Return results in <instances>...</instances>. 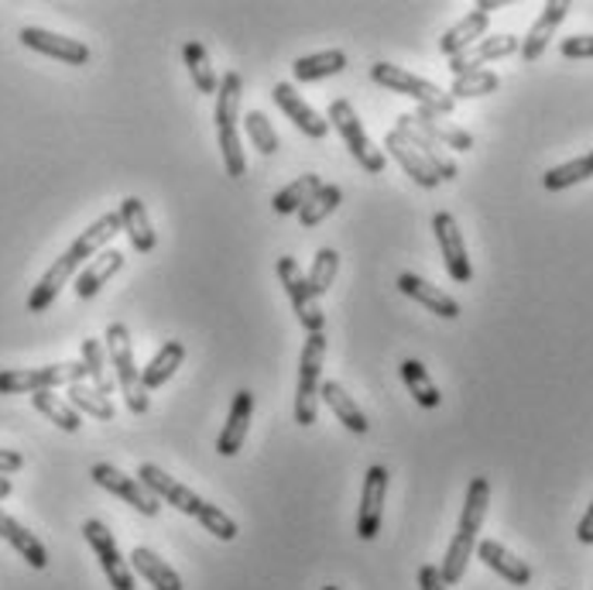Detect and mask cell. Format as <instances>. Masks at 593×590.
<instances>
[{"label": "cell", "mask_w": 593, "mask_h": 590, "mask_svg": "<svg viewBox=\"0 0 593 590\" xmlns=\"http://www.w3.org/2000/svg\"><path fill=\"white\" fill-rule=\"evenodd\" d=\"M182 361H186V343H182V340H165V343L159 347V354L141 367V385H144L148 396H151L155 388L168 385V381L175 378V371L182 367Z\"/></svg>", "instance_id": "obj_24"}, {"label": "cell", "mask_w": 593, "mask_h": 590, "mask_svg": "<svg viewBox=\"0 0 593 590\" xmlns=\"http://www.w3.org/2000/svg\"><path fill=\"white\" fill-rule=\"evenodd\" d=\"M323 590H340V587H323Z\"/></svg>", "instance_id": "obj_53"}, {"label": "cell", "mask_w": 593, "mask_h": 590, "mask_svg": "<svg viewBox=\"0 0 593 590\" xmlns=\"http://www.w3.org/2000/svg\"><path fill=\"white\" fill-rule=\"evenodd\" d=\"M83 536H86V542L93 545V553H97V560H100V570H103V577L110 580V587L114 590H135L138 583H135V570H130V563L121 556V550H117V539H114V532H110L100 518H90L83 526Z\"/></svg>", "instance_id": "obj_7"}, {"label": "cell", "mask_w": 593, "mask_h": 590, "mask_svg": "<svg viewBox=\"0 0 593 590\" xmlns=\"http://www.w3.org/2000/svg\"><path fill=\"white\" fill-rule=\"evenodd\" d=\"M240 97H244V83H240V76L237 73L219 76L216 111H213L216 127H237V121H240Z\"/></svg>", "instance_id": "obj_33"}, {"label": "cell", "mask_w": 593, "mask_h": 590, "mask_svg": "<svg viewBox=\"0 0 593 590\" xmlns=\"http://www.w3.org/2000/svg\"><path fill=\"white\" fill-rule=\"evenodd\" d=\"M521 49V38L515 35H488V38H480L477 46H470L467 52H459L450 59V70L453 76H467V73H477V70H484L488 62L494 59H508Z\"/></svg>", "instance_id": "obj_13"}, {"label": "cell", "mask_w": 593, "mask_h": 590, "mask_svg": "<svg viewBox=\"0 0 593 590\" xmlns=\"http://www.w3.org/2000/svg\"><path fill=\"white\" fill-rule=\"evenodd\" d=\"M124 254L121 251H114V248H106V251H100L97 258H90V265H86L79 275H76V296L79 299H93L110 278H114L121 268H124Z\"/></svg>", "instance_id": "obj_23"}, {"label": "cell", "mask_w": 593, "mask_h": 590, "mask_svg": "<svg viewBox=\"0 0 593 590\" xmlns=\"http://www.w3.org/2000/svg\"><path fill=\"white\" fill-rule=\"evenodd\" d=\"M586 179H593V165H590V159L583 155V159H573V162H566V165L548 168L545 176H542V186H545L548 192H563V189L577 186V183H586Z\"/></svg>", "instance_id": "obj_41"}, {"label": "cell", "mask_w": 593, "mask_h": 590, "mask_svg": "<svg viewBox=\"0 0 593 590\" xmlns=\"http://www.w3.org/2000/svg\"><path fill=\"white\" fill-rule=\"evenodd\" d=\"M83 367H86V378H90V385L100 391V396L114 391V381L106 378V347L93 337L83 340Z\"/></svg>", "instance_id": "obj_42"}, {"label": "cell", "mask_w": 593, "mask_h": 590, "mask_svg": "<svg viewBox=\"0 0 593 590\" xmlns=\"http://www.w3.org/2000/svg\"><path fill=\"white\" fill-rule=\"evenodd\" d=\"M70 405H73L76 412L93 415V419H100V423H110V419L117 415L114 402H110L106 396H100V391H97L93 385H86V381L70 385Z\"/></svg>", "instance_id": "obj_40"}, {"label": "cell", "mask_w": 593, "mask_h": 590, "mask_svg": "<svg viewBox=\"0 0 593 590\" xmlns=\"http://www.w3.org/2000/svg\"><path fill=\"white\" fill-rule=\"evenodd\" d=\"M76 268H79V261L70 251H65L62 258H55V265H49V272L38 278V286L28 296V313H46L49 305L59 299L62 286H70V278H73Z\"/></svg>", "instance_id": "obj_18"}, {"label": "cell", "mask_w": 593, "mask_h": 590, "mask_svg": "<svg viewBox=\"0 0 593 590\" xmlns=\"http://www.w3.org/2000/svg\"><path fill=\"white\" fill-rule=\"evenodd\" d=\"M384 494H388V470L381 464L367 467V474H364V491H361V509H357V536L364 542L378 539V532H381Z\"/></svg>", "instance_id": "obj_11"}, {"label": "cell", "mask_w": 593, "mask_h": 590, "mask_svg": "<svg viewBox=\"0 0 593 590\" xmlns=\"http://www.w3.org/2000/svg\"><path fill=\"white\" fill-rule=\"evenodd\" d=\"M384 148H388V155L405 168V176H412L415 186H422V189H436V186H439V176L426 165V159L419 155V151H415V148L399 135V130H388V135H384Z\"/></svg>", "instance_id": "obj_25"}, {"label": "cell", "mask_w": 593, "mask_h": 590, "mask_svg": "<svg viewBox=\"0 0 593 590\" xmlns=\"http://www.w3.org/2000/svg\"><path fill=\"white\" fill-rule=\"evenodd\" d=\"M121 227L127 234V240L135 244L138 254H151L159 244V237H155V227H151V216H148V206L138 200V196H127V200H121Z\"/></svg>", "instance_id": "obj_19"}, {"label": "cell", "mask_w": 593, "mask_h": 590, "mask_svg": "<svg viewBox=\"0 0 593 590\" xmlns=\"http://www.w3.org/2000/svg\"><path fill=\"white\" fill-rule=\"evenodd\" d=\"M559 52L566 59H593V35H573V38H563Z\"/></svg>", "instance_id": "obj_47"}, {"label": "cell", "mask_w": 593, "mask_h": 590, "mask_svg": "<svg viewBox=\"0 0 593 590\" xmlns=\"http://www.w3.org/2000/svg\"><path fill=\"white\" fill-rule=\"evenodd\" d=\"M432 230H436L439 254H443V265H446L450 278L459 281V286H467V281L474 278V265L467 258V244H464V234H459L456 216L446 213V210H439L432 216Z\"/></svg>", "instance_id": "obj_9"}, {"label": "cell", "mask_w": 593, "mask_h": 590, "mask_svg": "<svg viewBox=\"0 0 593 590\" xmlns=\"http://www.w3.org/2000/svg\"><path fill=\"white\" fill-rule=\"evenodd\" d=\"M14 491V485H11V477H4V474H0V501H4L8 494Z\"/></svg>", "instance_id": "obj_51"}, {"label": "cell", "mask_w": 593, "mask_h": 590, "mask_svg": "<svg viewBox=\"0 0 593 590\" xmlns=\"http://www.w3.org/2000/svg\"><path fill=\"white\" fill-rule=\"evenodd\" d=\"M117 234H124V227H121V216L117 213H103L100 221H93L90 227H86L73 244H70V254L79 261H90V258H97L100 251H106V244L114 240Z\"/></svg>", "instance_id": "obj_22"}, {"label": "cell", "mask_w": 593, "mask_h": 590, "mask_svg": "<svg viewBox=\"0 0 593 590\" xmlns=\"http://www.w3.org/2000/svg\"><path fill=\"white\" fill-rule=\"evenodd\" d=\"M326 361V337L310 334L302 347V364H299V388H295V423L313 426L319 412V375Z\"/></svg>", "instance_id": "obj_6"}, {"label": "cell", "mask_w": 593, "mask_h": 590, "mask_svg": "<svg viewBox=\"0 0 593 590\" xmlns=\"http://www.w3.org/2000/svg\"><path fill=\"white\" fill-rule=\"evenodd\" d=\"M586 159H590V165H593V151H590V155H586Z\"/></svg>", "instance_id": "obj_52"}, {"label": "cell", "mask_w": 593, "mask_h": 590, "mask_svg": "<svg viewBox=\"0 0 593 590\" xmlns=\"http://www.w3.org/2000/svg\"><path fill=\"white\" fill-rule=\"evenodd\" d=\"M343 70H346V52L343 49H326V52H316V55L295 59L292 76L299 83H316V79H326V76H337Z\"/></svg>", "instance_id": "obj_32"}, {"label": "cell", "mask_w": 593, "mask_h": 590, "mask_svg": "<svg viewBox=\"0 0 593 590\" xmlns=\"http://www.w3.org/2000/svg\"><path fill=\"white\" fill-rule=\"evenodd\" d=\"M182 55H186V65H189V76L195 83V90L206 93V97L216 93L219 90V76H216L213 62H210V52L200 46V41H186Z\"/></svg>", "instance_id": "obj_36"}, {"label": "cell", "mask_w": 593, "mask_h": 590, "mask_svg": "<svg viewBox=\"0 0 593 590\" xmlns=\"http://www.w3.org/2000/svg\"><path fill=\"white\" fill-rule=\"evenodd\" d=\"M488 505H491V480L488 477H474L470 488H467V501H464V512H459V529L464 536H474L480 532L488 518Z\"/></svg>", "instance_id": "obj_31"}, {"label": "cell", "mask_w": 593, "mask_h": 590, "mask_svg": "<svg viewBox=\"0 0 593 590\" xmlns=\"http://www.w3.org/2000/svg\"><path fill=\"white\" fill-rule=\"evenodd\" d=\"M319 189H323V179H319V176H299L295 183H289V186H285V189L275 196L272 206H275V213H281V216L299 213Z\"/></svg>", "instance_id": "obj_37"}, {"label": "cell", "mask_w": 593, "mask_h": 590, "mask_svg": "<svg viewBox=\"0 0 593 590\" xmlns=\"http://www.w3.org/2000/svg\"><path fill=\"white\" fill-rule=\"evenodd\" d=\"M474 553L484 560V566H491L497 577H504V580L515 583V587H525V583L532 580V566L525 563V560H518L512 550H504V545L494 542V539H480Z\"/></svg>", "instance_id": "obj_20"}, {"label": "cell", "mask_w": 593, "mask_h": 590, "mask_svg": "<svg viewBox=\"0 0 593 590\" xmlns=\"http://www.w3.org/2000/svg\"><path fill=\"white\" fill-rule=\"evenodd\" d=\"M405 121L419 130V135H426L429 141H436L439 148H456V151H470L474 148V135H467L464 127L450 124L446 117L439 114H429V111H415V114H405Z\"/></svg>", "instance_id": "obj_17"}, {"label": "cell", "mask_w": 593, "mask_h": 590, "mask_svg": "<svg viewBox=\"0 0 593 590\" xmlns=\"http://www.w3.org/2000/svg\"><path fill=\"white\" fill-rule=\"evenodd\" d=\"M106 357L110 364H114L117 371V385L124 391V402L127 409L135 412V415H144L151 399H148V391L141 385V367L135 364V347H130V334H127V326L124 323H110L106 326Z\"/></svg>", "instance_id": "obj_3"}, {"label": "cell", "mask_w": 593, "mask_h": 590, "mask_svg": "<svg viewBox=\"0 0 593 590\" xmlns=\"http://www.w3.org/2000/svg\"><path fill=\"white\" fill-rule=\"evenodd\" d=\"M17 38H21V46H25V49L41 52L49 59H59L65 65H86V62H90V49H86L79 38H65V35L46 32V28H21Z\"/></svg>", "instance_id": "obj_12"}, {"label": "cell", "mask_w": 593, "mask_h": 590, "mask_svg": "<svg viewBox=\"0 0 593 590\" xmlns=\"http://www.w3.org/2000/svg\"><path fill=\"white\" fill-rule=\"evenodd\" d=\"M278 278H281V286L285 292H289L292 305H295V313H299V323L305 326L310 334H323V310H319V302L316 296L310 292V281H305V275L299 272V261L295 258H278Z\"/></svg>", "instance_id": "obj_10"}, {"label": "cell", "mask_w": 593, "mask_h": 590, "mask_svg": "<svg viewBox=\"0 0 593 590\" xmlns=\"http://www.w3.org/2000/svg\"><path fill=\"white\" fill-rule=\"evenodd\" d=\"M402 381L408 388V396L419 402L422 409H439V402H443L439 388L429 378V371L419 361H402Z\"/></svg>", "instance_id": "obj_35"}, {"label": "cell", "mask_w": 593, "mask_h": 590, "mask_svg": "<svg viewBox=\"0 0 593 590\" xmlns=\"http://www.w3.org/2000/svg\"><path fill=\"white\" fill-rule=\"evenodd\" d=\"M340 272V254L333 248H319L316 258H313V268L310 275H305V281H310V292L319 299L329 292V286H333V278Z\"/></svg>", "instance_id": "obj_43"}, {"label": "cell", "mask_w": 593, "mask_h": 590, "mask_svg": "<svg viewBox=\"0 0 593 590\" xmlns=\"http://www.w3.org/2000/svg\"><path fill=\"white\" fill-rule=\"evenodd\" d=\"M474 550H477V539H474V536H464V532H456V536H453L450 550H446V556H443V566H439V574H443L446 587H453V583L464 580L467 563H470Z\"/></svg>", "instance_id": "obj_38"}, {"label": "cell", "mask_w": 593, "mask_h": 590, "mask_svg": "<svg viewBox=\"0 0 593 590\" xmlns=\"http://www.w3.org/2000/svg\"><path fill=\"white\" fill-rule=\"evenodd\" d=\"M419 590H446V580L443 574H439V566L426 563L422 570H419Z\"/></svg>", "instance_id": "obj_48"}, {"label": "cell", "mask_w": 593, "mask_h": 590, "mask_svg": "<svg viewBox=\"0 0 593 590\" xmlns=\"http://www.w3.org/2000/svg\"><path fill=\"white\" fill-rule=\"evenodd\" d=\"M86 381L83 361L49 364V367H8L0 371V396H35V391H55Z\"/></svg>", "instance_id": "obj_4"}, {"label": "cell", "mask_w": 593, "mask_h": 590, "mask_svg": "<svg viewBox=\"0 0 593 590\" xmlns=\"http://www.w3.org/2000/svg\"><path fill=\"white\" fill-rule=\"evenodd\" d=\"M244 127H248V138L254 141V148L261 151V155H275V151H278V130L272 127V121L265 114L251 111L244 117Z\"/></svg>", "instance_id": "obj_46"}, {"label": "cell", "mask_w": 593, "mask_h": 590, "mask_svg": "<svg viewBox=\"0 0 593 590\" xmlns=\"http://www.w3.org/2000/svg\"><path fill=\"white\" fill-rule=\"evenodd\" d=\"M399 289H402L408 299H415L419 305H426V310L436 313V316H443V319H456V316H459V302H456L453 296H446L443 289L429 286V281L419 278V275L402 272V275H399Z\"/></svg>", "instance_id": "obj_21"}, {"label": "cell", "mask_w": 593, "mask_h": 590, "mask_svg": "<svg viewBox=\"0 0 593 590\" xmlns=\"http://www.w3.org/2000/svg\"><path fill=\"white\" fill-rule=\"evenodd\" d=\"M0 539L11 542L14 550L21 553V560H25L28 566H35V570H46L49 566V550L41 545V539L35 532H28L25 526H21L17 518H11L8 512H0Z\"/></svg>", "instance_id": "obj_28"}, {"label": "cell", "mask_w": 593, "mask_h": 590, "mask_svg": "<svg viewBox=\"0 0 593 590\" xmlns=\"http://www.w3.org/2000/svg\"><path fill=\"white\" fill-rule=\"evenodd\" d=\"M501 86L497 73L491 70H477V73H467V76H453V86H450V97L453 100H470V97H488Z\"/></svg>", "instance_id": "obj_44"}, {"label": "cell", "mask_w": 593, "mask_h": 590, "mask_svg": "<svg viewBox=\"0 0 593 590\" xmlns=\"http://www.w3.org/2000/svg\"><path fill=\"white\" fill-rule=\"evenodd\" d=\"M488 25H491V14L474 8L464 21H456V25L443 38H439V52L450 55V59L459 55V52H467L470 46H477V41L488 35Z\"/></svg>", "instance_id": "obj_26"}, {"label": "cell", "mask_w": 593, "mask_h": 590, "mask_svg": "<svg viewBox=\"0 0 593 590\" xmlns=\"http://www.w3.org/2000/svg\"><path fill=\"white\" fill-rule=\"evenodd\" d=\"M31 405L46 415L49 423H55L62 432H79V426H83V419H79V412L65 402V399H59L55 391H35L31 396Z\"/></svg>", "instance_id": "obj_34"}, {"label": "cell", "mask_w": 593, "mask_h": 590, "mask_svg": "<svg viewBox=\"0 0 593 590\" xmlns=\"http://www.w3.org/2000/svg\"><path fill=\"white\" fill-rule=\"evenodd\" d=\"M340 203H343V189L333 186V183H323V189L299 210V224H302V227H319L329 213H337V210H340Z\"/></svg>", "instance_id": "obj_39"}, {"label": "cell", "mask_w": 593, "mask_h": 590, "mask_svg": "<svg viewBox=\"0 0 593 590\" xmlns=\"http://www.w3.org/2000/svg\"><path fill=\"white\" fill-rule=\"evenodd\" d=\"M138 480H141V485H144L151 494H155L159 501H165V505H172L175 512H182V515H189V518L200 522V526H203L213 539H219V542H234V539H237V522H234L227 512H219L216 505L203 501L192 488L179 485V480L168 477L162 467H155V464H141Z\"/></svg>", "instance_id": "obj_1"}, {"label": "cell", "mask_w": 593, "mask_h": 590, "mask_svg": "<svg viewBox=\"0 0 593 590\" xmlns=\"http://www.w3.org/2000/svg\"><path fill=\"white\" fill-rule=\"evenodd\" d=\"M326 121H329V127H337V135L350 148L354 162L364 172H370V176H381V172H384V151L375 148V141L367 138V130H364L354 106H350L346 100H333V103H329V111H326Z\"/></svg>", "instance_id": "obj_5"}, {"label": "cell", "mask_w": 593, "mask_h": 590, "mask_svg": "<svg viewBox=\"0 0 593 590\" xmlns=\"http://www.w3.org/2000/svg\"><path fill=\"white\" fill-rule=\"evenodd\" d=\"M90 477L97 480V485H100L103 491L117 494L121 501H127L130 509L141 512V515H148V518H155V515L162 512V501H159L155 494H151L138 477H127V474L117 470L114 464H93Z\"/></svg>", "instance_id": "obj_8"}, {"label": "cell", "mask_w": 593, "mask_h": 590, "mask_svg": "<svg viewBox=\"0 0 593 590\" xmlns=\"http://www.w3.org/2000/svg\"><path fill=\"white\" fill-rule=\"evenodd\" d=\"M566 14H569V4L566 0H553V4H545L542 8V14L535 17V25L529 28V35L521 38V59L525 62H539L542 59V52L548 49V41H553V35L559 32V25L566 21Z\"/></svg>", "instance_id": "obj_15"}, {"label": "cell", "mask_w": 593, "mask_h": 590, "mask_svg": "<svg viewBox=\"0 0 593 590\" xmlns=\"http://www.w3.org/2000/svg\"><path fill=\"white\" fill-rule=\"evenodd\" d=\"M216 138H219V151H224L227 176L240 179L248 172V162H244V145H240L237 127H216Z\"/></svg>", "instance_id": "obj_45"}, {"label": "cell", "mask_w": 593, "mask_h": 590, "mask_svg": "<svg viewBox=\"0 0 593 590\" xmlns=\"http://www.w3.org/2000/svg\"><path fill=\"white\" fill-rule=\"evenodd\" d=\"M251 415H254V391H237L234 402H230V415H227V426L219 432L216 440V453L219 456H237L240 447L248 440V426H251Z\"/></svg>", "instance_id": "obj_16"}, {"label": "cell", "mask_w": 593, "mask_h": 590, "mask_svg": "<svg viewBox=\"0 0 593 590\" xmlns=\"http://www.w3.org/2000/svg\"><path fill=\"white\" fill-rule=\"evenodd\" d=\"M394 130H399V135L415 148V151H419V155L426 159V165L436 172V176H439V183H453L456 176H459V172H456V162L446 155V151L443 148H439L436 141H429L426 135H419V130H415L408 121H405V114L399 117V127H394Z\"/></svg>", "instance_id": "obj_27"}, {"label": "cell", "mask_w": 593, "mask_h": 590, "mask_svg": "<svg viewBox=\"0 0 593 590\" xmlns=\"http://www.w3.org/2000/svg\"><path fill=\"white\" fill-rule=\"evenodd\" d=\"M370 79H375L378 86H384V90L391 93H402V97H412L419 100L422 111L429 114H439V117H450L456 100L443 90V86H436L422 76H415L408 70H402V65H391V62H375L370 65Z\"/></svg>", "instance_id": "obj_2"}, {"label": "cell", "mask_w": 593, "mask_h": 590, "mask_svg": "<svg viewBox=\"0 0 593 590\" xmlns=\"http://www.w3.org/2000/svg\"><path fill=\"white\" fill-rule=\"evenodd\" d=\"M130 570H135L138 577H144L155 590H182V577L175 574L155 550H148V545L130 550Z\"/></svg>", "instance_id": "obj_30"}, {"label": "cell", "mask_w": 593, "mask_h": 590, "mask_svg": "<svg viewBox=\"0 0 593 590\" xmlns=\"http://www.w3.org/2000/svg\"><path fill=\"white\" fill-rule=\"evenodd\" d=\"M577 539L583 542V545H593V501H590V509L583 512V518H580V526H577Z\"/></svg>", "instance_id": "obj_50"}, {"label": "cell", "mask_w": 593, "mask_h": 590, "mask_svg": "<svg viewBox=\"0 0 593 590\" xmlns=\"http://www.w3.org/2000/svg\"><path fill=\"white\" fill-rule=\"evenodd\" d=\"M272 97H275V103L281 106V114L289 117V121L302 130L305 138L323 141V138L329 135V121H326V117H319V114L313 111V106L295 93V86H292V83H278Z\"/></svg>", "instance_id": "obj_14"}, {"label": "cell", "mask_w": 593, "mask_h": 590, "mask_svg": "<svg viewBox=\"0 0 593 590\" xmlns=\"http://www.w3.org/2000/svg\"><path fill=\"white\" fill-rule=\"evenodd\" d=\"M319 399L333 409L337 419L354 432V436H367L370 432V423H367V415L361 412V405L346 396V388L340 381H319Z\"/></svg>", "instance_id": "obj_29"}, {"label": "cell", "mask_w": 593, "mask_h": 590, "mask_svg": "<svg viewBox=\"0 0 593 590\" xmlns=\"http://www.w3.org/2000/svg\"><path fill=\"white\" fill-rule=\"evenodd\" d=\"M25 467V456H21L17 450H0V474H14V470H21Z\"/></svg>", "instance_id": "obj_49"}]
</instances>
